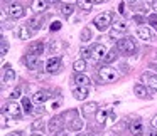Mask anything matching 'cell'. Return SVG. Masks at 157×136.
<instances>
[{
  "instance_id": "obj_4",
  "label": "cell",
  "mask_w": 157,
  "mask_h": 136,
  "mask_svg": "<svg viewBox=\"0 0 157 136\" xmlns=\"http://www.w3.org/2000/svg\"><path fill=\"white\" fill-rule=\"evenodd\" d=\"M112 22H113V14L112 12H103V14H98L95 17L93 25H95L96 29H100V30H105V29H108L110 25H112Z\"/></svg>"
},
{
  "instance_id": "obj_12",
  "label": "cell",
  "mask_w": 157,
  "mask_h": 136,
  "mask_svg": "<svg viewBox=\"0 0 157 136\" xmlns=\"http://www.w3.org/2000/svg\"><path fill=\"white\" fill-rule=\"evenodd\" d=\"M130 133H132V136H142L144 134V123L140 119H135L133 123H130Z\"/></svg>"
},
{
  "instance_id": "obj_13",
  "label": "cell",
  "mask_w": 157,
  "mask_h": 136,
  "mask_svg": "<svg viewBox=\"0 0 157 136\" xmlns=\"http://www.w3.org/2000/svg\"><path fill=\"white\" fill-rule=\"evenodd\" d=\"M44 52V42L42 41H36L29 45V54H34V55H41Z\"/></svg>"
},
{
  "instance_id": "obj_25",
  "label": "cell",
  "mask_w": 157,
  "mask_h": 136,
  "mask_svg": "<svg viewBox=\"0 0 157 136\" xmlns=\"http://www.w3.org/2000/svg\"><path fill=\"white\" fill-rule=\"evenodd\" d=\"M76 4H78V7L81 9V10H85V12H90L93 9V2H91V0H78Z\"/></svg>"
},
{
  "instance_id": "obj_49",
  "label": "cell",
  "mask_w": 157,
  "mask_h": 136,
  "mask_svg": "<svg viewBox=\"0 0 157 136\" xmlns=\"http://www.w3.org/2000/svg\"><path fill=\"white\" fill-rule=\"evenodd\" d=\"M105 136H113V134H112V133H108V134H105Z\"/></svg>"
},
{
  "instance_id": "obj_31",
  "label": "cell",
  "mask_w": 157,
  "mask_h": 136,
  "mask_svg": "<svg viewBox=\"0 0 157 136\" xmlns=\"http://www.w3.org/2000/svg\"><path fill=\"white\" fill-rule=\"evenodd\" d=\"M9 51V42L5 41V39H2V47H0V57H4L5 54H7Z\"/></svg>"
},
{
  "instance_id": "obj_9",
  "label": "cell",
  "mask_w": 157,
  "mask_h": 136,
  "mask_svg": "<svg viewBox=\"0 0 157 136\" xmlns=\"http://www.w3.org/2000/svg\"><path fill=\"white\" fill-rule=\"evenodd\" d=\"M90 96V86H81V88H75L73 89V98L78 101H85Z\"/></svg>"
},
{
  "instance_id": "obj_18",
  "label": "cell",
  "mask_w": 157,
  "mask_h": 136,
  "mask_svg": "<svg viewBox=\"0 0 157 136\" xmlns=\"http://www.w3.org/2000/svg\"><path fill=\"white\" fill-rule=\"evenodd\" d=\"M75 82H76V88H81V86H90V77L86 74H83V72H78V74L75 76Z\"/></svg>"
},
{
  "instance_id": "obj_46",
  "label": "cell",
  "mask_w": 157,
  "mask_h": 136,
  "mask_svg": "<svg viewBox=\"0 0 157 136\" xmlns=\"http://www.w3.org/2000/svg\"><path fill=\"white\" fill-rule=\"evenodd\" d=\"M127 2H128V4H135L137 0H127Z\"/></svg>"
},
{
  "instance_id": "obj_48",
  "label": "cell",
  "mask_w": 157,
  "mask_h": 136,
  "mask_svg": "<svg viewBox=\"0 0 157 136\" xmlns=\"http://www.w3.org/2000/svg\"><path fill=\"white\" fill-rule=\"evenodd\" d=\"M56 0H48V4H54Z\"/></svg>"
},
{
  "instance_id": "obj_8",
  "label": "cell",
  "mask_w": 157,
  "mask_h": 136,
  "mask_svg": "<svg viewBox=\"0 0 157 136\" xmlns=\"http://www.w3.org/2000/svg\"><path fill=\"white\" fill-rule=\"evenodd\" d=\"M61 64H63V59L59 57V55L51 57L48 62H46V71L48 72H58L59 69H61Z\"/></svg>"
},
{
  "instance_id": "obj_28",
  "label": "cell",
  "mask_w": 157,
  "mask_h": 136,
  "mask_svg": "<svg viewBox=\"0 0 157 136\" xmlns=\"http://www.w3.org/2000/svg\"><path fill=\"white\" fill-rule=\"evenodd\" d=\"M59 10H61L63 15H71L73 10H75V5H71V4H63L61 7H59Z\"/></svg>"
},
{
  "instance_id": "obj_14",
  "label": "cell",
  "mask_w": 157,
  "mask_h": 136,
  "mask_svg": "<svg viewBox=\"0 0 157 136\" xmlns=\"http://www.w3.org/2000/svg\"><path fill=\"white\" fill-rule=\"evenodd\" d=\"M133 94H135L137 98H140V99L150 98V96H149V91H147V88H145L144 84H135V86H133Z\"/></svg>"
},
{
  "instance_id": "obj_33",
  "label": "cell",
  "mask_w": 157,
  "mask_h": 136,
  "mask_svg": "<svg viewBox=\"0 0 157 136\" xmlns=\"http://www.w3.org/2000/svg\"><path fill=\"white\" fill-rule=\"evenodd\" d=\"M21 94H22V89L17 88V89H14V91L9 94V98H10V99H17V98H21Z\"/></svg>"
},
{
  "instance_id": "obj_21",
  "label": "cell",
  "mask_w": 157,
  "mask_h": 136,
  "mask_svg": "<svg viewBox=\"0 0 157 136\" xmlns=\"http://www.w3.org/2000/svg\"><path fill=\"white\" fill-rule=\"evenodd\" d=\"M96 108H98V104H96L95 101H91V102H86V104L81 108V111H83L85 116H90V114H93V113L96 111Z\"/></svg>"
},
{
  "instance_id": "obj_38",
  "label": "cell",
  "mask_w": 157,
  "mask_h": 136,
  "mask_svg": "<svg viewBox=\"0 0 157 136\" xmlns=\"http://www.w3.org/2000/svg\"><path fill=\"white\" fill-rule=\"evenodd\" d=\"M149 20H150V24H152V25H157V17H155V15H150Z\"/></svg>"
},
{
  "instance_id": "obj_43",
  "label": "cell",
  "mask_w": 157,
  "mask_h": 136,
  "mask_svg": "<svg viewBox=\"0 0 157 136\" xmlns=\"http://www.w3.org/2000/svg\"><path fill=\"white\" fill-rule=\"evenodd\" d=\"M79 136H95V133H83V134H79Z\"/></svg>"
},
{
  "instance_id": "obj_41",
  "label": "cell",
  "mask_w": 157,
  "mask_h": 136,
  "mask_svg": "<svg viewBox=\"0 0 157 136\" xmlns=\"http://www.w3.org/2000/svg\"><path fill=\"white\" fill-rule=\"evenodd\" d=\"M9 136H22L21 131H14V133H9Z\"/></svg>"
},
{
  "instance_id": "obj_37",
  "label": "cell",
  "mask_w": 157,
  "mask_h": 136,
  "mask_svg": "<svg viewBox=\"0 0 157 136\" xmlns=\"http://www.w3.org/2000/svg\"><path fill=\"white\" fill-rule=\"evenodd\" d=\"M7 126V118H5V113H2V129Z\"/></svg>"
},
{
  "instance_id": "obj_26",
  "label": "cell",
  "mask_w": 157,
  "mask_h": 136,
  "mask_svg": "<svg viewBox=\"0 0 157 136\" xmlns=\"http://www.w3.org/2000/svg\"><path fill=\"white\" fill-rule=\"evenodd\" d=\"M73 69H75V72H83L86 69V61L85 59H78V61L73 62Z\"/></svg>"
},
{
  "instance_id": "obj_32",
  "label": "cell",
  "mask_w": 157,
  "mask_h": 136,
  "mask_svg": "<svg viewBox=\"0 0 157 136\" xmlns=\"http://www.w3.org/2000/svg\"><path fill=\"white\" fill-rule=\"evenodd\" d=\"M32 129H34V131H41V129H44V121H41V119L34 121L32 123Z\"/></svg>"
},
{
  "instance_id": "obj_22",
  "label": "cell",
  "mask_w": 157,
  "mask_h": 136,
  "mask_svg": "<svg viewBox=\"0 0 157 136\" xmlns=\"http://www.w3.org/2000/svg\"><path fill=\"white\" fill-rule=\"evenodd\" d=\"M137 35H139L142 41H150V30H149V27L140 25V27L137 29Z\"/></svg>"
},
{
  "instance_id": "obj_20",
  "label": "cell",
  "mask_w": 157,
  "mask_h": 136,
  "mask_svg": "<svg viewBox=\"0 0 157 136\" xmlns=\"http://www.w3.org/2000/svg\"><path fill=\"white\" fill-rule=\"evenodd\" d=\"M39 55H34V54H27V57H25V62H27V67L32 69V71H36V69H39Z\"/></svg>"
},
{
  "instance_id": "obj_3",
  "label": "cell",
  "mask_w": 157,
  "mask_h": 136,
  "mask_svg": "<svg viewBox=\"0 0 157 136\" xmlns=\"http://www.w3.org/2000/svg\"><path fill=\"white\" fill-rule=\"evenodd\" d=\"M98 76L103 82H115L117 79L120 77L118 71L113 69L112 66H101V67L98 69Z\"/></svg>"
},
{
  "instance_id": "obj_27",
  "label": "cell",
  "mask_w": 157,
  "mask_h": 136,
  "mask_svg": "<svg viewBox=\"0 0 157 136\" xmlns=\"http://www.w3.org/2000/svg\"><path fill=\"white\" fill-rule=\"evenodd\" d=\"M32 104H34V102H32V99H29V98H22V108H24V111L27 113V114H31L32 113Z\"/></svg>"
},
{
  "instance_id": "obj_5",
  "label": "cell",
  "mask_w": 157,
  "mask_h": 136,
  "mask_svg": "<svg viewBox=\"0 0 157 136\" xmlns=\"http://www.w3.org/2000/svg\"><path fill=\"white\" fill-rule=\"evenodd\" d=\"M113 121H115V113H113V109L106 108V109H98L96 111V123H100V124H105V126H110L113 124Z\"/></svg>"
},
{
  "instance_id": "obj_39",
  "label": "cell",
  "mask_w": 157,
  "mask_h": 136,
  "mask_svg": "<svg viewBox=\"0 0 157 136\" xmlns=\"http://www.w3.org/2000/svg\"><path fill=\"white\" fill-rule=\"evenodd\" d=\"M31 25H32V27H39V25H41V22L36 20V19H32V20H31Z\"/></svg>"
},
{
  "instance_id": "obj_44",
  "label": "cell",
  "mask_w": 157,
  "mask_h": 136,
  "mask_svg": "<svg viewBox=\"0 0 157 136\" xmlns=\"http://www.w3.org/2000/svg\"><path fill=\"white\" fill-rule=\"evenodd\" d=\"M152 7H154V10L157 12V0H154V2H152Z\"/></svg>"
},
{
  "instance_id": "obj_15",
  "label": "cell",
  "mask_w": 157,
  "mask_h": 136,
  "mask_svg": "<svg viewBox=\"0 0 157 136\" xmlns=\"http://www.w3.org/2000/svg\"><path fill=\"white\" fill-rule=\"evenodd\" d=\"M49 99V92L48 91H37L34 96H32V102L34 104H44Z\"/></svg>"
},
{
  "instance_id": "obj_34",
  "label": "cell",
  "mask_w": 157,
  "mask_h": 136,
  "mask_svg": "<svg viewBox=\"0 0 157 136\" xmlns=\"http://www.w3.org/2000/svg\"><path fill=\"white\" fill-rule=\"evenodd\" d=\"M81 55H83V59H85V61H86V59H90V57H91V49L83 47L81 49Z\"/></svg>"
},
{
  "instance_id": "obj_19",
  "label": "cell",
  "mask_w": 157,
  "mask_h": 136,
  "mask_svg": "<svg viewBox=\"0 0 157 136\" xmlns=\"http://www.w3.org/2000/svg\"><path fill=\"white\" fill-rule=\"evenodd\" d=\"M48 0H34L32 2V10L36 12V14H41V12H44L46 9H48Z\"/></svg>"
},
{
  "instance_id": "obj_11",
  "label": "cell",
  "mask_w": 157,
  "mask_h": 136,
  "mask_svg": "<svg viewBox=\"0 0 157 136\" xmlns=\"http://www.w3.org/2000/svg\"><path fill=\"white\" fill-rule=\"evenodd\" d=\"M63 121H64V116H54V118L49 121V131L59 133V129L63 128Z\"/></svg>"
},
{
  "instance_id": "obj_29",
  "label": "cell",
  "mask_w": 157,
  "mask_h": 136,
  "mask_svg": "<svg viewBox=\"0 0 157 136\" xmlns=\"http://www.w3.org/2000/svg\"><path fill=\"white\" fill-rule=\"evenodd\" d=\"M115 57H117V49H112V51H110L108 54L105 55V59H103V61H105L106 64H110V62L115 61Z\"/></svg>"
},
{
  "instance_id": "obj_40",
  "label": "cell",
  "mask_w": 157,
  "mask_h": 136,
  "mask_svg": "<svg viewBox=\"0 0 157 136\" xmlns=\"http://www.w3.org/2000/svg\"><path fill=\"white\" fill-rule=\"evenodd\" d=\"M152 128L157 129V116H154V119H152Z\"/></svg>"
},
{
  "instance_id": "obj_36",
  "label": "cell",
  "mask_w": 157,
  "mask_h": 136,
  "mask_svg": "<svg viewBox=\"0 0 157 136\" xmlns=\"http://www.w3.org/2000/svg\"><path fill=\"white\" fill-rule=\"evenodd\" d=\"M49 49H51V51H58V49H59L58 42H54V41H52V42H51V45H49Z\"/></svg>"
},
{
  "instance_id": "obj_17",
  "label": "cell",
  "mask_w": 157,
  "mask_h": 136,
  "mask_svg": "<svg viewBox=\"0 0 157 136\" xmlns=\"http://www.w3.org/2000/svg\"><path fill=\"white\" fill-rule=\"evenodd\" d=\"M142 79L147 82V86H149V88H152L154 91H157V74H150V72H145V74L142 76Z\"/></svg>"
},
{
  "instance_id": "obj_2",
  "label": "cell",
  "mask_w": 157,
  "mask_h": 136,
  "mask_svg": "<svg viewBox=\"0 0 157 136\" xmlns=\"http://www.w3.org/2000/svg\"><path fill=\"white\" fill-rule=\"evenodd\" d=\"M5 4V12H7L9 15H10L12 19H21L22 15H24V5L19 4L17 0H4Z\"/></svg>"
},
{
  "instance_id": "obj_35",
  "label": "cell",
  "mask_w": 157,
  "mask_h": 136,
  "mask_svg": "<svg viewBox=\"0 0 157 136\" xmlns=\"http://www.w3.org/2000/svg\"><path fill=\"white\" fill-rule=\"evenodd\" d=\"M49 29H51V30H59V29H61V22H59V20H54V22H52V24H51V27H49Z\"/></svg>"
},
{
  "instance_id": "obj_47",
  "label": "cell",
  "mask_w": 157,
  "mask_h": 136,
  "mask_svg": "<svg viewBox=\"0 0 157 136\" xmlns=\"http://www.w3.org/2000/svg\"><path fill=\"white\" fill-rule=\"evenodd\" d=\"M32 136H42V134H41V133H34Z\"/></svg>"
},
{
  "instance_id": "obj_24",
  "label": "cell",
  "mask_w": 157,
  "mask_h": 136,
  "mask_svg": "<svg viewBox=\"0 0 157 136\" xmlns=\"http://www.w3.org/2000/svg\"><path fill=\"white\" fill-rule=\"evenodd\" d=\"M69 129H71V131H81V128H83V121L81 119H78V116H76L75 119H71V121H69Z\"/></svg>"
},
{
  "instance_id": "obj_6",
  "label": "cell",
  "mask_w": 157,
  "mask_h": 136,
  "mask_svg": "<svg viewBox=\"0 0 157 136\" xmlns=\"http://www.w3.org/2000/svg\"><path fill=\"white\" fill-rule=\"evenodd\" d=\"M106 54H108V51H106L105 44H95L91 47V59L93 61H101V59H105Z\"/></svg>"
},
{
  "instance_id": "obj_30",
  "label": "cell",
  "mask_w": 157,
  "mask_h": 136,
  "mask_svg": "<svg viewBox=\"0 0 157 136\" xmlns=\"http://www.w3.org/2000/svg\"><path fill=\"white\" fill-rule=\"evenodd\" d=\"M90 39H91V30H90V29H83V32H81V42H88Z\"/></svg>"
},
{
  "instance_id": "obj_1",
  "label": "cell",
  "mask_w": 157,
  "mask_h": 136,
  "mask_svg": "<svg viewBox=\"0 0 157 136\" xmlns=\"http://www.w3.org/2000/svg\"><path fill=\"white\" fill-rule=\"evenodd\" d=\"M117 51L123 52V54H127V55H132V54H135V51H137V44L132 37L118 39V41H117Z\"/></svg>"
},
{
  "instance_id": "obj_7",
  "label": "cell",
  "mask_w": 157,
  "mask_h": 136,
  "mask_svg": "<svg viewBox=\"0 0 157 136\" xmlns=\"http://www.w3.org/2000/svg\"><path fill=\"white\" fill-rule=\"evenodd\" d=\"M127 32V24L123 20H117L115 24L112 25V30H110V37L115 39V37H120L122 34Z\"/></svg>"
},
{
  "instance_id": "obj_45",
  "label": "cell",
  "mask_w": 157,
  "mask_h": 136,
  "mask_svg": "<svg viewBox=\"0 0 157 136\" xmlns=\"http://www.w3.org/2000/svg\"><path fill=\"white\" fill-rule=\"evenodd\" d=\"M96 4H103V2H105V0H95Z\"/></svg>"
},
{
  "instance_id": "obj_16",
  "label": "cell",
  "mask_w": 157,
  "mask_h": 136,
  "mask_svg": "<svg viewBox=\"0 0 157 136\" xmlns=\"http://www.w3.org/2000/svg\"><path fill=\"white\" fill-rule=\"evenodd\" d=\"M14 79H15V72H14V69H12V66L10 64H5L4 66V82H14Z\"/></svg>"
},
{
  "instance_id": "obj_10",
  "label": "cell",
  "mask_w": 157,
  "mask_h": 136,
  "mask_svg": "<svg viewBox=\"0 0 157 136\" xmlns=\"http://www.w3.org/2000/svg\"><path fill=\"white\" fill-rule=\"evenodd\" d=\"M4 113L9 114V116H12V118H19V116H21V106H19L15 101H12L4 108Z\"/></svg>"
},
{
  "instance_id": "obj_23",
  "label": "cell",
  "mask_w": 157,
  "mask_h": 136,
  "mask_svg": "<svg viewBox=\"0 0 157 136\" xmlns=\"http://www.w3.org/2000/svg\"><path fill=\"white\" fill-rule=\"evenodd\" d=\"M32 37V30H31V27H21L19 29V39L21 41H27V39H31Z\"/></svg>"
},
{
  "instance_id": "obj_42",
  "label": "cell",
  "mask_w": 157,
  "mask_h": 136,
  "mask_svg": "<svg viewBox=\"0 0 157 136\" xmlns=\"http://www.w3.org/2000/svg\"><path fill=\"white\" fill-rule=\"evenodd\" d=\"M58 136H69V133H64V131H59Z\"/></svg>"
}]
</instances>
